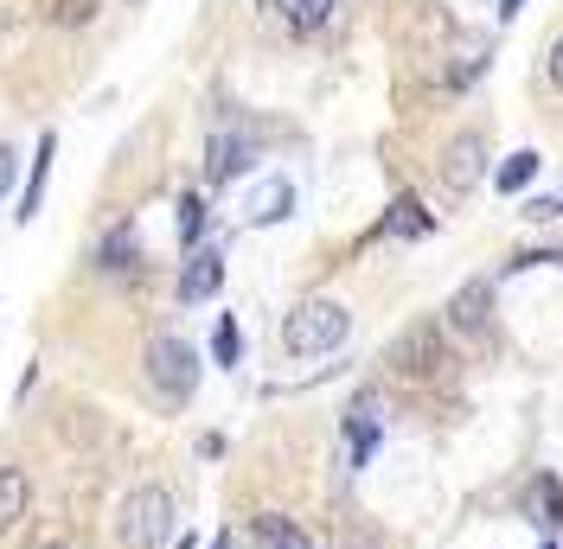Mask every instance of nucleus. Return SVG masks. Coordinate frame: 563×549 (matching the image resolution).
<instances>
[{"instance_id":"5","label":"nucleus","mask_w":563,"mask_h":549,"mask_svg":"<svg viewBox=\"0 0 563 549\" xmlns=\"http://www.w3.org/2000/svg\"><path fill=\"white\" fill-rule=\"evenodd\" d=\"M449 333L467 345H487L493 339V281L481 274V281H467V288H455V301H449Z\"/></svg>"},{"instance_id":"2","label":"nucleus","mask_w":563,"mask_h":549,"mask_svg":"<svg viewBox=\"0 0 563 549\" xmlns=\"http://www.w3.org/2000/svg\"><path fill=\"white\" fill-rule=\"evenodd\" d=\"M174 537V498L161 485H141L122 498V549H161Z\"/></svg>"},{"instance_id":"8","label":"nucleus","mask_w":563,"mask_h":549,"mask_svg":"<svg viewBox=\"0 0 563 549\" xmlns=\"http://www.w3.org/2000/svg\"><path fill=\"white\" fill-rule=\"evenodd\" d=\"M224 288V256L218 249H192V262L179 269V301H211Z\"/></svg>"},{"instance_id":"19","label":"nucleus","mask_w":563,"mask_h":549,"mask_svg":"<svg viewBox=\"0 0 563 549\" xmlns=\"http://www.w3.org/2000/svg\"><path fill=\"white\" fill-rule=\"evenodd\" d=\"M199 237H206V199H199V192H186V199H179V243L192 249Z\"/></svg>"},{"instance_id":"14","label":"nucleus","mask_w":563,"mask_h":549,"mask_svg":"<svg viewBox=\"0 0 563 549\" xmlns=\"http://www.w3.org/2000/svg\"><path fill=\"white\" fill-rule=\"evenodd\" d=\"M269 7H276V20L288 33H320L333 20V0H269Z\"/></svg>"},{"instance_id":"10","label":"nucleus","mask_w":563,"mask_h":549,"mask_svg":"<svg viewBox=\"0 0 563 549\" xmlns=\"http://www.w3.org/2000/svg\"><path fill=\"white\" fill-rule=\"evenodd\" d=\"M346 435H352V467H365V460H372V447H378V396H372V390H365V396H352Z\"/></svg>"},{"instance_id":"13","label":"nucleus","mask_w":563,"mask_h":549,"mask_svg":"<svg viewBox=\"0 0 563 549\" xmlns=\"http://www.w3.org/2000/svg\"><path fill=\"white\" fill-rule=\"evenodd\" d=\"M429 224H435V217L422 211V199H410V192H404V199L390 205V217L378 224V231H372V237H429Z\"/></svg>"},{"instance_id":"30","label":"nucleus","mask_w":563,"mask_h":549,"mask_svg":"<svg viewBox=\"0 0 563 549\" xmlns=\"http://www.w3.org/2000/svg\"><path fill=\"white\" fill-rule=\"evenodd\" d=\"M544 549H558V544H544Z\"/></svg>"},{"instance_id":"17","label":"nucleus","mask_w":563,"mask_h":549,"mask_svg":"<svg viewBox=\"0 0 563 549\" xmlns=\"http://www.w3.org/2000/svg\"><path fill=\"white\" fill-rule=\"evenodd\" d=\"M97 262H103L109 274L135 269V231H129V224H115V231L103 237V249H97Z\"/></svg>"},{"instance_id":"23","label":"nucleus","mask_w":563,"mask_h":549,"mask_svg":"<svg viewBox=\"0 0 563 549\" xmlns=\"http://www.w3.org/2000/svg\"><path fill=\"white\" fill-rule=\"evenodd\" d=\"M519 217H531V224H558V217H563V192H544V199H531Z\"/></svg>"},{"instance_id":"24","label":"nucleus","mask_w":563,"mask_h":549,"mask_svg":"<svg viewBox=\"0 0 563 549\" xmlns=\"http://www.w3.org/2000/svg\"><path fill=\"white\" fill-rule=\"evenodd\" d=\"M544 77H551V83L563 90V33L551 38V58H544Z\"/></svg>"},{"instance_id":"21","label":"nucleus","mask_w":563,"mask_h":549,"mask_svg":"<svg viewBox=\"0 0 563 549\" xmlns=\"http://www.w3.org/2000/svg\"><path fill=\"white\" fill-rule=\"evenodd\" d=\"M211 358H218V365H238V320H231V313H224L218 333H211Z\"/></svg>"},{"instance_id":"16","label":"nucleus","mask_w":563,"mask_h":549,"mask_svg":"<svg viewBox=\"0 0 563 549\" xmlns=\"http://www.w3.org/2000/svg\"><path fill=\"white\" fill-rule=\"evenodd\" d=\"M288 205H295V186H288V179H269V186L256 192V205H250V224H282Z\"/></svg>"},{"instance_id":"20","label":"nucleus","mask_w":563,"mask_h":549,"mask_svg":"<svg viewBox=\"0 0 563 549\" xmlns=\"http://www.w3.org/2000/svg\"><path fill=\"white\" fill-rule=\"evenodd\" d=\"M487 38H474V45H467V52H461V65L449 70V90H461V83H474V77H481V70H487Z\"/></svg>"},{"instance_id":"4","label":"nucleus","mask_w":563,"mask_h":549,"mask_svg":"<svg viewBox=\"0 0 563 549\" xmlns=\"http://www.w3.org/2000/svg\"><path fill=\"white\" fill-rule=\"evenodd\" d=\"M397 378H410V383H429V378H442V365H449V351H442V326L435 320H422V326H410L404 339L390 345V358H385Z\"/></svg>"},{"instance_id":"15","label":"nucleus","mask_w":563,"mask_h":549,"mask_svg":"<svg viewBox=\"0 0 563 549\" xmlns=\"http://www.w3.org/2000/svg\"><path fill=\"white\" fill-rule=\"evenodd\" d=\"M26 505H33V485H26V473H20V467H0V537L26 517Z\"/></svg>"},{"instance_id":"28","label":"nucleus","mask_w":563,"mask_h":549,"mask_svg":"<svg viewBox=\"0 0 563 549\" xmlns=\"http://www.w3.org/2000/svg\"><path fill=\"white\" fill-rule=\"evenodd\" d=\"M0 33H7V13H0Z\"/></svg>"},{"instance_id":"29","label":"nucleus","mask_w":563,"mask_h":549,"mask_svg":"<svg viewBox=\"0 0 563 549\" xmlns=\"http://www.w3.org/2000/svg\"><path fill=\"white\" fill-rule=\"evenodd\" d=\"M129 7H141V0H129Z\"/></svg>"},{"instance_id":"11","label":"nucleus","mask_w":563,"mask_h":549,"mask_svg":"<svg viewBox=\"0 0 563 549\" xmlns=\"http://www.w3.org/2000/svg\"><path fill=\"white\" fill-rule=\"evenodd\" d=\"M526 512L544 524V530H563V480L558 473H531L526 485Z\"/></svg>"},{"instance_id":"12","label":"nucleus","mask_w":563,"mask_h":549,"mask_svg":"<svg viewBox=\"0 0 563 549\" xmlns=\"http://www.w3.org/2000/svg\"><path fill=\"white\" fill-rule=\"evenodd\" d=\"M52 154H58V135H38V154H33V179H26V199H20V224L38 217V199H45V179H52Z\"/></svg>"},{"instance_id":"6","label":"nucleus","mask_w":563,"mask_h":549,"mask_svg":"<svg viewBox=\"0 0 563 549\" xmlns=\"http://www.w3.org/2000/svg\"><path fill=\"white\" fill-rule=\"evenodd\" d=\"M442 179H449V192H474V186L487 179V141L481 135L449 141V154H442Z\"/></svg>"},{"instance_id":"9","label":"nucleus","mask_w":563,"mask_h":549,"mask_svg":"<svg viewBox=\"0 0 563 549\" xmlns=\"http://www.w3.org/2000/svg\"><path fill=\"white\" fill-rule=\"evenodd\" d=\"M250 549H314V537H308L295 517L263 512V517H250Z\"/></svg>"},{"instance_id":"3","label":"nucleus","mask_w":563,"mask_h":549,"mask_svg":"<svg viewBox=\"0 0 563 549\" xmlns=\"http://www.w3.org/2000/svg\"><path fill=\"white\" fill-rule=\"evenodd\" d=\"M147 383L167 396V403H186L192 390H199V351L174 333H161V339L147 345Z\"/></svg>"},{"instance_id":"22","label":"nucleus","mask_w":563,"mask_h":549,"mask_svg":"<svg viewBox=\"0 0 563 549\" xmlns=\"http://www.w3.org/2000/svg\"><path fill=\"white\" fill-rule=\"evenodd\" d=\"M52 20H58V26H84V20H97V0H58Z\"/></svg>"},{"instance_id":"25","label":"nucleus","mask_w":563,"mask_h":549,"mask_svg":"<svg viewBox=\"0 0 563 549\" xmlns=\"http://www.w3.org/2000/svg\"><path fill=\"white\" fill-rule=\"evenodd\" d=\"M13 167H20V154L0 141V199H7V186H13Z\"/></svg>"},{"instance_id":"18","label":"nucleus","mask_w":563,"mask_h":549,"mask_svg":"<svg viewBox=\"0 0 563 549\" xmlns=\"http://www.w3.org/2000/svg\"><path fill=\"white\" fill-rule=\"evenodd\" d=\"M531 179H538V154H512V160H499V172H493L499 192H526Z\"/></svg>"},{"instance_id":"26","label":"nucleus","mask_w":563,"mask_h":549,"mask_svg":"<svg viewBox=\"0 0 563 549\" xmlns=\"http://www.w3.org/2000/svg\"><path fill=\"white\" fill-rule=\"evenodd\" d=\"M519 7H526V0H499V20H519Z\"/></svg>"},{"instance_id":"1","label":"nucleus","mask_w":563,"mask_h":549,"mask_svg":"<svg viewBox=\"0 0 563 549\" xmlns=\"http://www.w3.org/2000/svg\"><path fill=\"white\" fill-rule=\"evenodd\" d=\"M352 333V313L340 307V301H327V294H314V301H301V307L282 320V345H288V358H327V351H340Z\"/></svg>"},{"instance_id":"27","label":"nucleus","mask_w":563,"mask_h":549,"mask_svg":"<svg viewBox=\"0 0 563 549\" xmlns=\"http://www.w3.org/2000/svg\"><path fill=\"white\" fill-rule=\"evenodd\" d=\"M38 549H70V544H38Z\"/></svg>"},{"instance_id":"7","label":"nucleus","mask_w":563,"mask_h":549,"mask_svg":"<svg viewBox=\"0 0 563 549\" xmlns=\"http://www.w3.org/2000/svg\"><path fill=\"white\" fill-rule=\"evenodd\" d=\"M250 160H256V147H250L244 135H231V128H218V135L206 141V179L211 186H224V179L250 172Z\"/></svg>"}]
</instances>
